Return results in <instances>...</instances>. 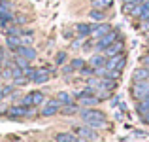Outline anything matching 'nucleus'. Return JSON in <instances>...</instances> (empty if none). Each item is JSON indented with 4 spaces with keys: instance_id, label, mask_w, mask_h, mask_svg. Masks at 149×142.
Segmentation results:
<instances>
[{
    "instance_id": "43",
    "label": "nucleus",
    "mask_w": 149,
    "mask_h": 142,
    "mask_svg": "<svg viewBox=\"0 0 149 142\" xmlns=\"http://www.w3.org/2000/svg\"><path fill=\"white\" fill-rule=\"evenodd\" d=\"M147 2H149V0H147Z\"/></svg>"
},
{
    "instance_id": "1",
    "label": "nucleus",
    "mask_w": 149,
    "mask_h": 142,
    "mask_svg": "<svg viewBox=\"0 0 149 142\" xmlns=\"http://www.w3.org/2000/svg\"><path fill=\"white\" fill-rule=\"evenodd\" d=\"M79 114H81V120L85 121V125H89V127H95V129L106 127V116H104V112H100V110L85 108V110H81Z\"/></svg>"
},
{
    "instance_id": "15",
    "label": "nucleus",
    "mask_w": 149,
    "mask_h": 142,
    "mask_svg": "<svg viewBox=\"0 0 149 142\" xmlns=\"http://www.w3.org/2000/svg\"><path fill=\"white\" fill-rule=\"evenodd\" d=\"M55 142H77V136L74 133H57Z\"/></svg>"
},
{
    "instance_id": "6",
    "label": "nucleus",
    "mask_w": 149,
    "mask_h": 142,
    "mask_svg": "<svg viewBox=\"0 0 149 142\" xmlns=\"http://www.w3.org/2000/svg\"><path fill=\"white\" fill-rule=\"evenodd\" d=\"M125 65H127V59H125L123 53L108 57V61H106V68H109V70H123Z\"/></svg>"
},
{
    "instance_id": "42",
    "label": "nucleus",
    "mask_w": 149,
    "mask_h": 142,
    "mask_svg": "<svg viewBox=\"0 0 149 142\" xmlns=\"http://www.w3.org/2000/svg\"><path fill=\"white\" fill-rule=\"evenodd\" d=\"M0 2H2V0H0Z\"/></svg>"
},
{
    "instance_id": "31",
    "label": "nucleus",
    "mask_w": 149,
    "mask_h": 142,
    "mask_svg": "<svg viewBox=\"0 0 149 142\" xmlns=\"http://www.w3.org/2000/svg\"><path fill=\"white\" fill-rule=\"evenodd\" d=\"M23 74H25V76H26V78H29V80H30V82H32V78H34V76H36V68H32V66H26V68H25V70H23Z\"/></svg>"
},
{
    "instance_id": "11",
    "label": "nucleus",
    "mask_w": 149,
    "mask_h": 142,
    "mask_svg": "<svg viewBox=\"0 0 149 142\" xmlns=\"http://www.w3.org/2000/svg\"><path fill=\"white\" fill-rule=\"evenodd\" d=\"M119 53H123V42H113L111 46H108L104 49L106 57H113V55H119Z\"/></svg>"
},
{
    "instance_id": "32",
    "label": "nucleus",
    "mask_w": 149,
    "mask_h": 142,
    "mask_svg": "<svg viewBox=\"0 0 149 142\" xmlns=\"http://www.w3.org/2000/svg\"><path fill=\"white\" fill-rule=\"evenodd\" d=\"M79 72L83 74V76H95V68H93V66H83V68H79Z\"/></svg>"
},
{
    "instance_id": "34",
    "label": "nucleus",
    "mask_w": 149,
    "mask_h": 142,
    "mask_svg": "<svg viewBox=\"0 0 149 142\" xmlns=\"http://www.w3.org/2000/svg\"><path fill=\"white\" fill-rule=\"evenodd\" d=\"M64 61H66V53H64V51H58L57 57H55V63H57V65H62Z\"/></svg>"
},
{
    "instance_id": "36",
    "label": "nucleus",
    "mask_w": 149,
    "mask_h": 142,
    "mask_svg": "<svg viewBox=\"0 0 149 142\" xmlns=\"http://www.w3.org/2000/svg\"><path fill=\"white\" fill-rule=\"evenodd\" d=\"M142 63H143V66H147V68H149V53H147L146 57L142 59Z\"/></svg>"
},
{
    "instance_id": "7",
    "label": "nucleus",
    "mask_w": 149,
    "mask_h": 142,
    "mask_svg": "<svg viewBox=\"0 0 149 142\" xmlns=\"http://www.w3.org/2000/svg\"><path fill=\"white\" fill-rule=\"evenodd\" d=\"M32 116V110L30 106H23V104H15L8 108V117H26Z\"/></svg>"
},
{
    "instance_id": "21",
    "label": "nucleus",
    "mask_w": 149,
    "mask_h": 142,
    "mask_svg": "<svg viewBox=\"0 0 149 142\" xmlns=\"http://www.w3.org/2000/svg\"><path fill=\"white\" fill-rule=\"evenodd\" d=\"M79 101H81V106H95L100 98L95 97V95H85V97H81Z\"/></svg>"
},
{
    "instance_id": "27",
    "label": "nucleus",
    "mask_w": 149,
    "mask_h": 142,
    "mask_svg": "<svg viewBox=\"0 0 149 142\" xmlns=\"http://www.w3.org/2000/svg\"><path fill=\"white\" fill-rule=\"evenodd\" d=\"M29 63L30 61H26L25 57H21V55H17V57H15V66H19V68H23V70L29 66Z\"/></svg>"
},
{
    "instance_id": "28",
    "label": "nucleus",
    "mask_w": 149,
    "mask_h": 142,
    "mask_svg": "<svg viewBox=\"0 0 149 142\" xmlns=\"http://www.w3.org/2000/svg\"><path fill=\"white\" fill-rule=\"evenodd\" d=\"M11 93H13V85H2V87H0V98L10 97Z\"/></svg>"
},
{
    "instance_id": "17",
    "label": "nucleus",
    "mask_w": 149,
    "mask_h": 142,
    "mask_svg": "<svg viewBox=\"0 0 149 142\" xmlns=\"http://www.w3.org/2000/svg\"><path fill=\"white\" fill-rule=\"evenodd\" d=\"M76 30H77V34H79L81 38H83V36H89V34L93 32V25H87V23H79V25L76 27Z\"/></svg>"
},
{
    "instance_id": "18",
    "label": "nucleus",
    "mask_w": 149,
    "mask_h": 142,
    "mask_svg": "<svg viewBox=\"0 0 149 142\" xmlns=\"http://www.w3.org/2000/svg\"><path fill=\"white\" fill-rule=\"evenodd\" d=\"M95 10H106V8L113 6V0H91Z\"/></svg>"
},
{
    "instance_id": "3",
    "label": "nucleus",
    "mask_w": 149,
    "mask_h": 142,
    "mask_svg": "<svg viewBox=\"0 0 149 142\" xmlns=\"http://www.w3.org/2000/svg\"><path fill=\"white\" fill-rule=\"evenodd\" d=\"M76 135L81 136V138L89 140V142H98L100 135L96 133L95 127H89V125H81V127H76Z\"/></svg>"
},
{
    "instance_id": "24",
    "label": "nucleus",
    "mask_w": 149,
    "mask_h": 142,
    "mask_svg": "<svg viewBox=\"0 0 149 142\" xmlns=\"http://www.w3.org/2000/svg\"><path fill=\"white\" fill-rule=\"evenodd\" d=\"M57 101L61 102V104H70V102H72V97L66 91H61V93H57Z\"/></svg>"
},
{
    "instance_id": "20",
    "label": "nucleus",
    "mask_w": 149,
    "mask_h": 142,
    "mask_svg": "<svg viewBox=\"0 0 149 142\" xmlns=\"http://www.w3.org/2000/svg\"><path fill=\"white\" fill-rule=\"evenodd\" d=\"M106 61H108V57H106V55H95V57L91 59V66H93V68L106 66Z\"/></svg>"
},
{
    "instance_id": "41",
    "label": "nucleus",
    "mask_w": 149,
    "mask_h": 142,
    "mask_svg": "<svg viewBox=\"0 0 149 142\" xmlns=\"http://www.w3.org/2000/svg\"><path fill=\"white\" fill-rule=\"evenodd\" d=\"M2 57H4V53H2V49H0V63H2Z\"/></svg>"
},
{
    "instance_id": "35",
    "label": "nucleus",
    "mask_w": 149,
    "mask_h": 142,
    "mask_svg": "<svg viewBox=\"0 0 149 142\" xmlns=\"http://www.w3.org/2000/svg\"><path fill=\"white\" fill-rule=\"evenodd\" d=\"M95 85H100V80H96V78H91V80H89V87H95Z\"/></svg>"
},
{
    "instance_id": "40",
    "label": "nucleus",
    "mask_w": 149,
    "mask_h": 142,
    "mask_svg": "<svg viewBox=\"0 0 149 142\" xmlns=\"http://www.w3.org/2000/svg\"><path fill=\"white\" fill-rule=\"evenodd\" d=\"M77 142H89V140H85V138H81V136H79V138H77Z\"/></svg>"
},
{
    "instance_id": "37",
    "label": "nucleus",
    "mask_w": 149,
    "mask_h": 142,
    "mask_svg": "<svg viewBox=\"0 0 149 142\" xmlns=\"http://www.w3.org/2000/svg\"><path fill=\"white\" fill-rule=\"evenodd\" d=\"M2 114H8V108L4 104H0V116H2Z\"/></svg>"
},
{
    "instance_id": "2",
    "label": "nucleus",
    "mask_w": 149,
    "mask_h": 142,
    "mask_svg": "<svg viewBox=\"0 0 149 142\" xmlns=\"http://www.w3.org/2000/svg\"><path fill=\"white\" fill-rule=\"evenodd\" d=\"M130 95L132 98H136V101H142V98H146L149 95V80H143V82H134L130 87Z\"/></svg>"
},
{
    "instance_id": "30",
    "label": "nucleus",
    "mask_w": 149,
    "mask_h": 142,
    "mask_svg": "<svg viewBox=\"0 0 149 142\" xmlns=\"http://www.w3.org/2000/svg\"><path fill=\"white\" fill-rule=\"evenodd\" d=\"M119 76H121V70H106V76L104 78H111V80H119Z\"/></svg>"
},
{
    "instance_id": "12",
    "label": "nucleus",
    "mask_w": 149,
    "mask_h": 142,
    "mask_svg": "<svg viewBox=\"0 0 149 142\" xmlns=\"http://www.w3.org/2000/svg\"><path fill=\"white\" fill-rule=\"evenodd\" d=\"M49 74H51V70L40 68V70H36V76L32 78V82H34V84H45V82L49 80Z\"/></svg>"
},
{
    "instance_id": "5",
    "label": "nucleus",
    "mask_w": 149,
    "mask_h": 142,
    "mask_svg": "<svg viewBox=\"0 0 149 142\" xmlns=\"http://www.w3.org/2000/svg\"><path fill=\"white\" fill-rule=\"evenodd\" d=\"M117 34H119V32H117L115 29H111L108 34H104L102 38H98V42H96V49H98V51H104L108 46H111L113 42H117Z\"/></svg>"
},
{
    "instance_id": "10",
    "label": "nucleus",
    "mask_w": 149,
    "mask_h": 142,
    "mask_svg": "<svg viewBox=\"0 0 149 142\" xmlns=\"http://www.w3.org/2000/svg\"><path fill=\"white\" fill-rule=\"evenodd\" d=\"M109 30H111V25H108V23H100V25H93V36L95 38H102L104 34H108Z\"/></svg>"
},
{
    "instance_id": "9",
    "label": "nucleus",
    "mask_w": 149,
    "mask_h": 142,
    "mask_svg": "<svg viewBox=\"0 0 149 142\" xmlns=\"http://www.w3.org/2000/svg\"><path fill=\"white\" fill-rule=\"evenodd\" d=\"M15 53L21 55V57H25L26 61H34V59H36V49L30 47V46H19L17 49H15Z\"/></svg>"
},
{
    "instance_id": "33",
    "label": "nucleus",
    "mask_w": 149,
    "mask_h": 142,
    "mask_svg": "<svg viewBox=\"0 0 149 142\" xmlns=\"http://www.w3.org/2000/svg\"><path fill=\"white\" fill-rule=\"evenodd\" d=\"M0 76H2L4 80H10V78H13V74H11V66H8V68L0 70Z\"/></svg>"
},
{
    "instance_id": "19",
    "label": "nucleus",
    "mask_w": 149,
    "mask_h": 142,
    "mask_svg": "<svg viewBox=\"0 0 149 142\" xmlns=\"http://www.w3.org/2000/svg\"><path fill=\"white\" fill-rule=\"evenodd\" d=\"M61 112L64 114V116H72V114L79 112V108H77V104L70 102V104H62V106H61Z\"/></svg>"
},
{
    "instance_id": "4",
    "label": "nucleus",
    "mask_w": 149,
    "mask_h": 142,
    "mask_svg": "<svg viewBox=\"0 0 149 142\" xmlns=\"http://www.w3.org/2000/svg\"><path fill=\"white\" fill-rule=\"evenodd\" d=\"M44 102H45L44 93L42 91H32V93H29V95L23 97L21 104L23 106H40V104H44Z\"/></svg>"
},
{
    "instance_id": "8",
    "label": "nucleus",
    "mask_w": 149,
    "mask_h": 142,
    "mask_svg": "<svg viewBox=\"0 0 149 142\" xmlns=\"http://www.w3.org/2000/svg\"><path fill=\"white\" fill-rule=\"evenodd\" d=\"M61 102L57 101V98H51V101L45 102V106L42 108V116L44 117H51V116H55L57 112H61Z\"/></svg>"
},
{
    "instance_id": "13",
    "label": "nucleus",
    "mask_w": 149,
    "mask_h": 142,
    "mask_svg": "<svg viewBox=\"0 0 149 142\" xmlns=\"http://www.w3.org/2000/svg\"><path fill=\"white\" fill-rule=\"evenodd\" d=\"M132 80H134V82H143V80H149V68H147V66L136 68V70H134V74H132Z\"/></svg>"
},
{
    "instance_id": "38",
    "label": "nucleus",
    "mask_w": 149,
    "mask_h": 142,
    "mask_svg": "<svg viewBox=\"0 0 149 142\" xmlns=\"http://www.w3.org/2000/svg\"><path fill=\"white\" fill-rule=\"evenodd\" d=\"M125 2H128V4H142L143 0H125Z\"/></svg>"
},
{
    "instance_id": "23",
    "label": "nucleus",
    "mask_w": 149,
    "mask_h": 142,
    "mask_svg": "<svg viewBox=\"0 0 149 142\" xmlns=\"http://www.w3.org/2000/svg\"><path fill=\"white\" fill-rule=\"evenodd\" d=\"M89 15H91V19H93V21H104V19H106L104 10H95V8H93V11H91Z\"/></svg>"
},
{
    "instance_id": "22",
    "label": "nucleus",
    "mask_w": 149,
    "mask_h": 142,
    "mask_svg": "<svg viewBox=\"0 0 149 142\" xmlns=\"http://www.w3.org/2000/svg\"><path fill=\"white\" fill-rule=\"evenodd\" d=\"M6 44H8L10 49L15 51L19 46H21V38H19V36H6Z\"/></svg>"
},
{
    "instance_id": "29",
    "label": "nucleus",
    "mask_w": 149,
    "mask_h": 142,
    "mask_svg": "<svg viewBox=\"0 0 149 142\" xmlns=\"http://www.w3.org/2000/svg\"><path fill=\"white\" fill-rule=\"evenodd\" d=\"M70 66H72L74 70H79V68H83V66H85V61H83V59H74V61L70 63Z\"/></svg>"
},
{
    "instance_id": "25",
    "label": "nucleus",
    "mask_w": 149,
    "mask_h": 142,
    "mask_svg": "<svg viewBox=\"0 0 149 142\" xmlns=\"http://www.w3.org/2000/svg\"><path fill=\"white\" fill-rule=\"evenodd\" d=\"M140 19H142V21H147L149 19V2H142V13H140Z\"/></svg>"
},
{
    "instance_id": "26",
    "label": "nucleus",
    "mask_w": 149,
    "mask_h": 142,
    "mask_svg": "<svg viewBox=\"0 0 149 142\" xmlns=\"http://www.w3.org/2000/svg\"><path fill=\"white\" fill-rule=\"evenodd\" d=\"M23 30L19 29V27H8L6 29V36H21Z\"/></svg>"
},
{
    "instance_id": "16",
    "label": "nucleus",
    "mask_w": 149,
    "mask_h": 142,
    "mask_svg": "<svg viewBox=\"0 0 149 142\" xmlns=\"http://www.w3.org/2000/svg\"><path fill=\"white\" fill-rule=\"evenodd\" d=\"M115 87H117V80H111V78H100V89L113 91Z\"/></svg>"
},
{
    "instance_id": "14",
    "label": "nucleus",
    "mask_w": 149,
    "mask_h": 142,
    "mask_svg": "<svg viewBox=\"0 0 149 142\" xmlns=\"http://www.w3.org/2000/svg\"><path fill=\"white\" fill-rule=\"evenodd\" d=\"M136 112H138L142 117L149 112V95L146 98H142V101H138V104H136Z\"/></svg>"
},
{
    "instance_id": "39",
    "label": "nucleus",
    "mask_w": 149,
    "mask_h": 142,
    "mask_svg": "<svg viewBox=\"0 0 149 142\" xmlns=\"http://www.w3.org/2000/svg\"><path fill=\"white\" fill-rule=\"evenodd\" d=\"M142 120H143V123H147V125H149V112H147V114H146V116H143V117H142Z\"/></svg>"
}]
</instances>
